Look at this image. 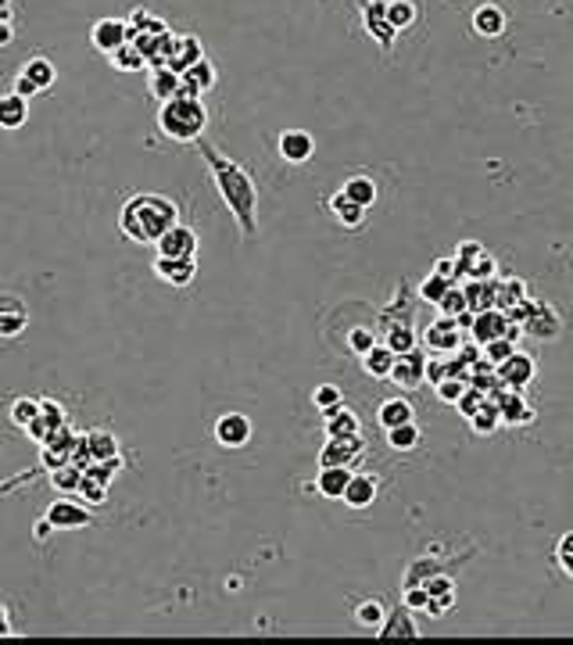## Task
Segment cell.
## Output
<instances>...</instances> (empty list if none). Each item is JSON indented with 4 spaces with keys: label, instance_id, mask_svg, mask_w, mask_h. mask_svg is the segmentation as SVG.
I'll list each match as a JSON object with an SVG mask.
<instances>
[{
    "label": "cell",
    "instance_id": "obj_1",
    "mask_svg": "<svg viewBox=\"0 0 573 645\" xmlns=\"http://www.w3.org/2000/svg\"><path fill=\"white\" fill-rule=\"evenodd\" d=\"M197 151H201V158H205L208 176H212L223 205L230 208V215L237 219L244 241H255V233H258V190H255V183H251L248 169H244L240 162H233L230 155H223V151H215V147L205 144V140L197 144Z\"/></svg>",
    "mask_w": 573,
    "mask_h": 645
},
{
    "label": "cell",
    "instance_id": "obj_2",
    "mask_svg": "<svg viewBox=\"0 0 573 645\" xmlns=\"http://www.w3.org/2000/svg\"><path fill=\"white\" fill-rule=\"evenodd\" d=\"M176 223H180L176 201H169L165 194H133L119 212V230L133 244H154Z\"/></svg>",
    "mask_w": 573,
    "mask_h": 645
},
{
    "label": "cell",
    "instance_id": "obj_3",
    "mask_svg": "<svg viewBox=\"0 0 573 645\" xmlns=\"http://www.w3.org/2000/svg\"><path fill=\"white\" fill-rule=\"evenodd\" d=\"M208 126V108L201 97H172L158 108V129L162 137L176 140V144H197Z\"/></svg>",
    "mask_w": 573,
    "mask_h": 645
},
{
    "label": "cell",
    "instance_id": "obj_4",
    "mask_svg": "<svg viewBox=\"0 0 573 645\" xmlns=\"http://www.w3.org/2000/svg\"><path fill=\"white\" fill-rule=\"evenodd\" d=\"M423 366H427V352H423V348H412V352H405V355H394V366H391V373H387V380H391L394 387H402V391H416V387L427 384V380H423Z\"/></svg>",
    "mask_w": 573,
    "mask_h": 645
},
{
    "label": "cell",
    "instance_id": "obj_5",
    "mask_svg": "<svg viewBox=\"0 0 573 645\" xmlns=\"http://www.w3.org/2000/svg\"><path fill=\"white\" fill-rule=\"evenodd\" d=\"M462 344V330L452 316H437L427 330H423V348L430 355H452Z\"/></svg>",
    "mask_w": 573,
    "mask_h": 645
},
{
    "label": "cell",
    "instance_id": "obj_6",
    "mask_svg": "<svg viewBox=\"0 0 573 645\" xmlns=\"http://www.w3.org/2000/svg\"><path fill=\"white\" fill-rule=\"evenodd\" d=\"M43 520L54 527V531H83V527H90V506H79V502L72 499H58L47 506V513H43Z\"/></svg>",
    "mask_w": 573,
    "mask_h": 645
},
{
    "label": "cell",
    "instance_id": "obj_7",
    "mask_svg": "<svg viewBox=\"0 0 573 645\" xmlns=\"http://www.w3.org/2000/svg\"><path fill=\"white\" fill-rule=\"evenodd\" d=\"M534 370H538V362L531 359L527 352H513L505 362H498L495 366V377L502 387H509V391H523V387L534 380Z\"/></svg>",
    "mask_w": 573,
    "mask_h": 645
},
{
    "label": "cell",
    "instance_id": "obj_8",
    "mask_svg": "<svg viewBox=\"0 0 573 645\" xmlns=\"http://www.w3.org/2000/svg\"><path fill=\"white\" fill-rule=\"evenodd\" d=\"M29 327V305L18 294H0V341H15Z\"/></svg>",
    "mask_w": 573,
    "mask_h": 645
},
{
    "label": "cell",
    "instance_id": "obj_9",
    "mask_svg": "<svg viewBox=\"0 0 573 645\" xmlns=\"http://www.w3.org/2000/svg\"><path fill=\"white\" fill-rule=\"evenodd\" d=\"M154 248L162 258H197V233L190 226L176 223L154 241Z\"/></svg>",
    "mask_w": 573,
    "mask_h": 645
},
{
    "label": "cell",
    "instance_id": "obj_10",
    "mask_svg": "<svg viewBox=\"0 0 573 645\" xmlns=\"http://www.w3.org/2000/svg\"><path fill=\"white\" fill-rule=\"evenodd\" d=\"M276 151H280V158L287 165H305L308 158L316 155V140L305 129H283L280 137H276Z\"/></svg>",
    "mask_w": 573,
    "mask_h": 645
},
{
    "label": "cell",
    "instance_id": "obj_11",
    "mask_svg": "<svg viewBox=\"0 0 573 645\" xmlns=\"http://www.w3.org/2000/svg\"><path fill=\"white\" fill-rule=\"evenodd\" d=\"M362 448H366L362 434H355V438H326V445L319 448V466H355Z\"/></svg>",
    "mask_w": 573,
    "mask_h": 645
},
{
    "label": "cell",
    "instance_id": "obj_12",
    "mask_svg": "<svg viewBox=\"0 0 573 645\" xmlns=\"http://www.w3.org/2000/svg\"><path fill=\"white\" fill-rule=\"evenodd\" d=\"M122 43H129L126 18H97L94 29H90V47L97 54H112L119 51Z\"/></svg>",
    "mask_w": 573,
    "mask_h": 645
},
{
    "label": "cell",
    "instance_id": "obj_13",
    "mask_svg": "<svg viewBox=\"0 0 573 645\" xmlns=\"http://www.w3.org/2000/svg\"><path fill=\"white\" fill-rule=\"evenodd\" d=\"M377 495H380V481L373 473H351L341 491V502L348 509H369L377 502Z\"/></svg>",
    "mask_w": 573,
    "mask_h": 645
},
{
    "label": "cell",
    "instance_id": "obj_14",
    "mask_svg": "<svg viewBox=\"0 0 573 645\" xmlns=\"http://www.w3.org/2000/svg\"><path fill=\"white\" fill-rule=\"evenodd\" d=\"M154 276L162 280L165 287H190L197 276V262L194 258H154Z\"/></svg>",
    "mask_w": 573,
    "mask_h": 645
},
{
    "label": "cell",
    "instance_id": "obj_15",
    "mask_svg": "<svg viewBox=\"0 0 573 645\" xmlns=\"http://www.w3.org/2000/svg\"><path fill=\"white\" fill-rule=\"evenodd\" d=\"M362 29H366L373 40L380 43V51H391L394 47V29L387 26V18H384V0H362Z\"/></svg>",
    "mask_w": 573,
    "mask_h": 645
},
{
    "label": "cell",
    "instance_id": "obj_16",
    "mask_svg": "<svg viewBox=\"0 0 573 645\" xmlns=\"http://www.w3.org/2000/svg\"><path fill=\"white\" fill-rule=\"evenodd\" d=\"M215 79H219V72H215L212 61H208V58L194 61L187 72H180V97L208 94V90H215Z\"/></svg>",
    "mask_w": 573,
    "mask_h": 645
},
{
    "label": "cell",
    "instance_id": "obj_17",
    "mask_svg": "<svg viewBox=\"0 0 573 645\" xmlns=\"http://www.w3.org/2000/svg\"><path fill=\"white\" fill-rule=\"evenodd\" d=\"M215 441L223 448H244L251 441V420L244 413H226L215 420Z\"/></svg>",
    "mask_w": 573,
    "mask_h": 645
},
{
    "label": "cell",
    "instance_id": "obj_18",
    "mask_svg": "<svg viewBox=\"0 0 573 645\" xmlns=\"http://www.w3.org/2000/svg\"><path fill=\"white\" fill-rule=\"evenodd\" d=\"M523 334H531V337H538V341H552V337H559L563 334V316H559L552 305H534V312H531V319L523 323Z\"/></svg>",
    "mask_w": 573,
    "mask_h": 645
},
{
    "label": "cell",
    "instance_id": "obj_19",
    "mask_svg": "<svg viewBox=\"0 0 573 645\" xmlns=\"http://www.w3.org/2000/svg\"><path fill=\"white\" fill-rule=\"evenodd\" d=\"M205 58V47H201V40L197 36H190V33H183V36H176V43H172V54H169V61H165V69H172L176 76L180 72H187L194 61H201Z\"/></svg>",
    "mask_w": 573,
    "mask_h": 645
},
{
    "label": "cell",
    "instance_id": "obj_20",
    "mask_svg": "<svg viewBox=\"0 0 573 645\" xmlns=\"http://www.w3.org/2000/svg\"><path fill=\"white\" fill-rule=\"evenodd\" d=\"M505 312L498 309H484V312H473V323H470V337L473 344H488V341H498L505 334Z\"/></svg>",
    "mask_w": 573,
    "mask_h": 645
},
{
    "label": "cell",
    "instance_id": "obj_21",
    "mask_svg": "<svg viewBox=\"0 0 573 645\" xmlns=\"http://www.w3.org/2000/svg\"><path fill=\"white\" fill-rule=\"evenodd\" d=\"M473 33L477 36H484V40H495V36H502L505 33V11L498 8V4H480L477 11H473Z\"/></svg>",
    "mask_w": 573,
    "mask_h": 645
},
{
    "label": "cell",
    "instance_id": "obj_22",
    "mask_svg": "<svg viewBox=\"0 0 573 645\" xmlns=\"http://www.w3.org/2000/svg\"><path fill=\"white\" fill-rule=\"evenodd\" d=\"M377 638H420V628H416V620L405 606H398L394 613H384L377 628Z\"/></svg>",
    "mask_w": 573,
    "mask_h": 645
},
{
    "label": "cell",
    "instance_id": "obj_23",
    "mask_svg": "<svg viewBox=\"0 0 573 645\" xmlns=\"http://www.w3.org/2000/svg\"><path fill=\"white\" fill-rule=\"evenodd\" d=\"M495 280H498V276H495ZM495 280H462V298H466V312L495 309Z\"/></svg>",
    "mask_w": 573,
    "mask_h": 645
},
{
    "label": "cell",
    "instance_id": "obj_24",
    "mask_svg": "<svg viewBox=\"0 0 573 645\" xmlns=\"http://www.w3.org/2000/svg\"><path fill=\"white\" fill-rule=\"evenodd\" d=\"M355 434H362V420L355 409L341 405V409L326 416V438H355Z\"/></svg>",
    "mask_w": 573,
    "mask_h": 645
},
{
    "label": "cell",
    "instance_id": "obj_25",
    "mask_svg": "<svg viewBox=\"0 0 573 645\" xmlns=\"http://www.w3.org/2000/svg\"><path fill=\"white\" fill-rule=\"evenodd\" d=\"M29 122V101L18 94H0V129H22Z\"/></svg>",
    "mask_w": 573,
    "mask_h": 645
},
{
    "label": "cell",
    "instance_id": "obj_26",
    "mask_svg": "<svg viewBox=\"0 0 573 645\" xmlns=\"http://www.w3.org/2000/svg\"><path fill=\"white\" fill-rule=\"evenodd\" d=\"M348 477H351V466H323L319 477H316V484H312V491H319L323 499H341Z\"/></svg>",
    "mask_w": 573,
    "mask_h": 645
},
{
    "label": "cell",
    "instance_id": "obj_27",
    "mask_svg": "<svg viewBox=\"0 0 573 645\" xmlns=\"http://www.w3.org/2000/svg\"><path fill=\"white\" fill-rule=\"evenodd\" d=\"M384 18H387V26H391L394 33H405V29L416 26L420 8H416L412 0H384Z\"/></svg>",
    "mask_w": 573,
    "mask_h": 645
},
{
    "label": "cell",
    "instance_id": "obj_28",
    "mask_svg": "<svg viewBox=\"0 0 573 645\" xmlns=\"http://www.w3.org/2000/svg\"><path fill=\"white\" fill-rule=\"evenodd\" d=\"M126 33H129V40H133V36H140V33L162 36V33H169V22H165V18H158L154 11H147V8H133V15L126 18Z\"/></svg>",
    "mask_w": 573,
    "mask_h": 645
},
{
    "label": "cell",
    "instance_id": "obj_29",
    "mask_svg": "<svg viewBox=\"0 0 573 645\" xmlns=\"http://www.w3.org/2000/svg\"><path fill=\"white\" fill-rule=\"evenodd\" d=\"M147 90H151V97L158 104H165V101H172V97L180 94V76L172 69H151V79H147Z\"/></svg>",
    "mask_w": 573,
    "mask_h": 645
},
{
    "label": "cell",
    "instance_id": "obj_30",
    "mask_svg": "<svg viewBox=\"0 0 573 645\" xmlns=\"http://www.w3.org/2000/svg\"><path fill=\"white\" fill-rule=\"evenodd\" d=\"M359 359H362V370H366L373 380H387V373H391V366H394V352L380 341L373 344L366 355H359Z\"/></svg>",
    "mask_w": 573,
    "mask_h": 645
},
{
    "label": "cell",
    "instance_id": "obj_31",
    "mask_svg": "<svg viewBox=\"0 0 573 645\" xmlns=\"http://www.w3.org/2000/svg\"><path fill=\"white\" fill-rule=\"evenodd\" d=\"M330 212H334V219L344 226V230H359V226L366 223V208H359L355 201H348L341 190L330 198Z\"/></svg>",
    "mask_w": 573,
    "mask_h": 645
},
{
    "label": "cell",
    "instance_id": "obj_32",
    "mask_svg": "<svg viewBox=\"0 0 573 645\" xmlns=\"http://www.w3.org/2000/svg\"><path fill=\"white\" fill-rule=\"evenodd\" d=\"M18 72H22V76H26L29 83L40 90V94H43V90H51L54 79H58V69L51 65V58H29Z\"/></svg>",
    "mask_w": 573,
    "mask_h": 645
},
{
    "label": "cell",
    "instance_id": "obj_33",
    "mask_svg": "<svg viewBox=\"0 0 573 645\" xmlns=\"http://www.w3.org/2000/svg\"><path fill=\"white\" fill-rule=\"evenodd\" d=\"M523 298H527V284H523V280H516V276L495 280V309L498 312L513 309V305H520Z\"/></svg>",
    "mask_w": 573,
    "mask_h": 645
},
{
    "label": "cell",
    "instance_id": "obj_34",
    "mask_svg": "<svg viewBox=\"0 0 573 645\" xmlns=\"http://www.w3.org/2000/svg\"><path fill=\"white\" fill-rule=\"evenodd\" d=\"M341 194L348 201H355L359 208H369L373 201H377V183L369 180V176H351V180H344Z\"/></svg>",
    "mask_w": 573,
    "mask_h": 645
},
{
    "label": "cell",
    "instance_id": "obj_35",
    "mask_svg": "<svg viewBox=\"0 0 573 645\" xmlns=\"http://www.w3.org/2000/svg\"><path fill=\"white\" fill-rule=\"evenodd\" d=\"M409 420H412V402H405V398H387V402L377 409V423L384 430L398 427V423H409Z\"/></svg>",
    "mask_w": 573,
    "mask_h": 645
},
{
    "label": "cell",
    "instance_id": "obj_36",
    "mask_svg": "<svg viewBox=\"0 0 573 645\" xmlns=\"http://www.w3.org/2000/svg\"><path fill=\"white\" fill-rule=\"evenodd\" d=\"M420 441H423V434H420V427H416V420L398 423V427L387 430V445H391L394 452H412V448H420Z\"/></svg>",
    "mask_w": 573,
    "mask_h": 645
},
{
    "label": "cell",
    "instance_id": "obj_37",
    "mask_svg": "<svg viewBox=\"0 0 573 645\" xmlns=\"http://www.w3.org/2000/svg\"><path fill=\"white\" fill-rule=\"evenodd\" d=\"M380 344H387L394 355H405V352H412V348H420V337H416V330H412L409 323H394Z\"/></svg>",
    "mask_w": 573,
    "mask_h": 645
},
{
    "label": "cell",
    "instance_id": "obj_38",
    "mask_svg": "<svg viewBox=\"0 0 573 645\" xmlns=\"http://www.w3.org/2000/svg\"><path fill=\"white\" fill-rule=\"evenodd\" d=\"M83 441H86V452H90V463L119 456V445H115V438L108 434V430H90Z\"/></svg>",
    "mask_w": 573,
    "mask_h": 645
},
{
    "label": "cell",
    "instance_id": "obj_39",
    "mask_svg": "<svg viewBox=\"0 0 573 645\" xmlns=\"http://www.w3.org/2000/svg\"><path fill=\"white\" fill-rule=\"evenodd\" d=\"M498 276V262L488 255V251H480L473 262L459 266V280H495Z\"/></svg>",
    "mask_w": 573,
    "mask_h": 645
},
{
    "label": "cell",
    "instance_id": "obj_40",
    "mask_svg": "<svg viewBox=\"0 0 573 645\" xmlns=\"http://www.w3.org/2000/svg\"><path fill=\"white\" fill-rule=\"evenodd\" d=\"M108 61H112L115 72H144L147 69L144 58H140V51L133 47V43H122L119 51L108 54Z\"/></svg>",
    "mask_w": 573,
    "mask_h": 645
},
{
    "label": "cell",
    "instance_id": "obj_41",
    "mask_svg": "<svg viewBox=\"0 0 573 645\" xmlns=\"http://www.w3.org/2000/svg\"><path fill=\"white\" fill-rule=\"evenodd\" d=\"M47 473H51V488L65 491V495H72V491L79 488V477H83V470H79L76 463H61V466H54V470H47Z\"/></svg>",
    "mask_w": 573,
    "mask_h": 645
},
{
    "label": "cell",
    "instance_id": "obj_42",
    "mask_svg": "<svg viewBox=\"0 0 573 645\" xmlns=\"http://www.w3.org/2000/svg\"><path fill=\"white\" fill-rule=\"evenodd\" d=\"M312 402H316L319 413L330 416L334 409H341V405H344V395H341V387H337V384H319L316 391H312Z\"/></svg>",
    "mask_w": 573,
    "mask_h": 645
},
{
    "label": "cell",
    "instance_id": "obj_43",
    "mask_svg": "<svg viewBox=\"0 0 573 645\" xmlns=\"http://www.w3.org/2000/svg\"><path fill=\"white\" fill-rule=\"evenodd\" d=\"M36 416H40V398H15V402H11V423H15V427H22L26 430L29 423L36 420Z\"/></svg>",
    "mask_w": 573,
    "mask_h": 645
},
{
    "label": "cell",
    "instance_id": "obj_44",
    "mask_svg": "<svg viewBox=\"0 0 573 645\" xmlns=\"http://www.w3.org/2000/svg\"><path fill=\"white\" fill-rule=\"evenodd\" d=\"M470 427H473V434H480V438H488V434H495L498 430V409L491 402H484L477 409V413L470 416Z\"/></svg>",
    "mask_w": 573,
    "mask_h": 645
},
{
    "label": "cell",
    "instance_id": "obj_45",
    "mask_svg": "<svg viewBox=\"0 0 573 645\" xmlns=\"http://www.w3.org/2000/svg\"><path fill=\"white\" fill-rule=\"evenodd\" d=\"M76 491L86 499V506H104V502H108V484L97 481V477H90V473H83V477H79Z\"/></svg>",
    "mask_w": 573,
    "mask_h": 645
},
{
    "label": "cell",
    "instance_id": "obj_46",
    "mask_svg": "<svg viewBox=\"0 0 573 645\" xmlns=\"http://www.w3.org/2000/svg\"><path fill=\"white\" fill-rule=\"evenodd\" d=\"M355 620H359V628L366 631H377L380 620H384V606H380V599H366L355 606Z\"/></svg>",
    "mask_w": 573,
    "mask_h": 645
},
{
    "label": "cell",
    "instance_id": "obj_47",
    "mask_svg": "<svg viewBox=\"0 0 573 645\" xmlns=\"http://www.w3.org/2000/svg\"><path fill=\"white\" fill-rule=\"evenodd\" d=\"M513 352H516V344H513V341H505V337H498V341H488V344H480V359L491 362V366L505 362Z\"/></svg>",
    "mask_w": 573,
    "mask_h": 645
},
{
    "label": "cell",
    "instance_id": "obj_48",
    "mask_svg": "<svg viewBox=\"0 0 573 645\" xmlns=\"http://www.w3.org/2000/svg\"><path fill=\"white\" fill-rule=\"evenodd\" d=\"M437 309H441V316H459V312H466V298H462V287L459 284H452L445 291V298L437 301Z\"/></svg>",
    "mask_w": 573,
    "mask_h": 645
},
{
    "label": "cell",
    "instance_id": "obj_49",
    "mask_svg": "<svg viewBox=\"0 0 573 645\" xmlns=\"http://www.w3.org/2000/svg\"><path fill=\"white\" fill-rule=\"evenodd\" d=\"M434 391H437V398H441L445 405H455V402H459L462 391H466V380H462V377H445V380H437Z\"/></svg>",
    "mask_w": 573,
    "mask_h": 645
},
{
    "label": "cell",
    "instance_id": "obj_50",
    "mask_svg": "<svg viewBox=\"0 0 573 645\" xmlns=\"http://www.w3.org/2000/svg\"><path fill=\"white\" fill-rule=\"evenodd\" d=\"M373 344H377V334H373L369 327H351V330H348V348H351L355 355H366L369 348H373Z\"/></svg>",
    "mask_w": 573,
    "mask_h": 645
},
{
    "label": "cell",
    "instance_id": "obj_51",
    "mask_svg": "<svg viewBox=\"0 0 573 645\" xmlns=\"http://www.w3.org/2000/svg\"><path fill=\"white\" fill-rule=\"evenodd\" d=\"M448 287H452V284H448V280H441V276L430 273L427 280H423V284H420V298L427 301V305H437V301L445 298Z\"/></svg>",
    "mask_w": 573,
    "mask_h": 645
},
{
    "label": "cell",
    "instance_id": "obj_52",
    "mask_svg": "<svg viewBox=\"0 0 573 645\" xmlns=\"http://www.w3.org/2000/svg\"><path fill=\"white\" fill-rule=\"evenodd\" d=\"M480 405H484V391H477V387L466 384V391L459 395V402H455V409H459V416H466L470 420L473 413H477Z\"/></svg>",
    "mask_w": 573,
    "mask_h": 645
},
{
    "label": "cell",
    "instance_id": "obj_53",
    "mask_svg": "<svg viewBox=\"0 0 573 645\" xmlns=\"http://www.w3.org/2000/svg\"><path fill=\"white\" fill-rule=\"evenodd\" d=\"M441 570V563H434V559H416L409 567V574H405V585H423L430 574H437Z\"/></svg>",
    "mask_w": 573,
    "mask_h": 645
},
{
    "label": "cell",
    "instance_id": "obj_54",
    "mask_svg": "<svg viewBox=\"0 0 573 645\" xmlns=\"http://www.w3.org/2000/svg\"><path fill=\"white\" fill-rule=\"evenodd\" d=\"M427 599H430V595L423 592V585H405L402 588V606L409 613H423V610H427Z\"/></svg>",
    "mask_w": 573,
    "mask_h": 645
},
{
    "label": "cell",
    "instance_id": "obj_55",
    "mask_svg": "<svg viewBox=\"0 0 573 645\" xmlns=\"http://www.w3.org/2000/svg\"><path fill=\"white\" fill-rule=\"evenodd\" d=\"M556 563H559V570H563L566 577H573V534L566 531L563 538H559V545H556Z\"/></svg>",
    "mask_w": 573,
    "mask_h": 645
},
{
    "label": "cell",
    "instance_id": "obj_56",
    "mask_svg": "<svg viewBox=\"0 0 573 645\" xmlns=\"http://www.w3.org/2000/svg\"><path fill=\"white\" fill-rule=\"evenodd\" d=\"M40 420L47 423V430H58L65 423V409L51 398H40Z\"/></svg>",
    "mask_w": 573,
    "mask_h": 645
},
{
    "label": "cell",
    "instance_id": "obj_57",
    "mask_svg": "<svg viewBox=\"0 0 573 645\" xmlns=\"http://www.w3.org/2000/svg\"><path fill=\"white\" fill-rule=\"evenodd\" d=\"M423 592L430 595V599H434V595H445V592H455V581L448 574H441V570H437V574H430L427 581H423Z\"/></svg>",
    "mask_w": 573,
    "mask_h": 645
},
{
    "label": "cell",
    "instance_id": "obj_58",
    "mask_svg": "<svg viewBox=\"0 0 573 645\" xmlns=\"http://www.w3.org/2000/svg\"><path fill=\"white\" fill-rule=\"evenodd\" d=\"M455 606V592H445V595H434V599H427V617H445L448 610Z\"/></svg>",
    "mask_w": 573,
    "mask_h": 645
},
{
    "label": "cell",
    "instance_id": "obj_59",
    "mask_svg": "<svg viewBox=\"0 0 573 645\" xmlns=\"http://www.w3.org/2000/svg\"><path fill=\"white\" fill-rule=\"evenodd\" d=\"M480 251H484V244H480V241H459V248H455V266H466V262H473Z\"/></svg>",
    "mask_w": 573,
    "mask_h": 645
},
{
    "label": "cell",
    "instance_id": "obj_60",
    "mask_svg": "<svg viewBox=\"0 0 573 645\" xmlns=\"http://www.w3.org/2000/svg\"><path fill=\"white\" fill-rule=\"evenodd\" d=\"M434 276H441L448 284H459V266H455V258H437Z\"/></svg>",
    "mask_w": 573,
    "mask_h": 645
},
{
    "label": "cell",
    "instance_id": "obj_61",
    "mask_svg": "<svg viewBox=\"0 0 573 645\" xmlns=\"http://www.w3.org/2000/svg\"><path fill=\"white\" fill-rule=\"evenodd\" d=\"M11 94L26 97V101H33V97H36V94H40V90H36V86H33V83H29V79H26V76H22V72H18V76H15V90H11Z\"/></svg>",
    "mask_w": 573,
    "mask_h": 645
},
{
    "label": "cell",
    "instance_id": "obj_62",
    "mask_svg": "<svg viewBox=\"0 0 573 645\" xmlns=\"http://www.w3.org/2000/svg\"><path fill=\"white\" fill-rule=\"evenodd\" d=\"M15 40V29H11V18H0V47H8Z\"/></svg>",
    "mask_w": 573,
    "mask_h": 645
},
{
    "label": "cell",
    "instance_id": "obj_63",
    "mask_svg": "<svg viewBox=\"0 0 573 645\" xmlns=\"http://www.w3.org/2000/svg\"><path fill=\"white\" fill-rule=\"evenodd\" d=\"M4 635H11V620H8V610L0 606V638H4Z\"/></svg>",
    "mask_w": 573,
    "mask_h": 645
},
{
    "label": "cell",
    "instance_id": "obj_64",
    "mask_svg": "<svg viewBox=\"0 0 573 645\" xmlns=\"http://www.w3.org/2000/svg\"><path fill=\"white\" fill-rule=\"evenodd\" d=\"M51 531H54V527L47 524V520H40V524L33 527V534H36V538H40V542H43V538H47V534H51Z\"/></svg>",
    "mask_w": 573,
    "mask_h": 645
}]
</instances>
